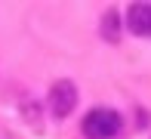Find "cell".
Instances as JSON below:
<instances>
[{"instance_id": "1", "label": "cell", "mask_w": 151, "mask_h": 139, "mask_svg": "<svg viewBox=\"0 0 151 139\" xmlns=\"http://www.w3.org/2000/svg\"><path fill=\"white\" fill-rule=\"evenodd\" d=\"M120 127H123L120 114L111 108H93L83 117V136L86 139H111L120 133Z\"/></svg>"}, {"instance_id": "2", "label": "cell", "mask_w": 151, "mask_h": 139, "mask_svg": "<svg viewBox=\"0 0 151 139\" xmlns=\"http://www.w3.org/2000/svg\"><path fill=\"white\" fill-rule=\"evenodd\" d=\"M77 108V87L71 80H56L50 87V111L56 117H68Z\"/></svg>"}, {"instance_id": "3", "label": "cell", "mask_w": 151, "mask_h": 139, "mask_svg": "<svg viewBox=\"0 0 151 139\" xmlns=\"http://www.w3.org/2000/svg\"><path fill=\"white\" fill-rule=\"evenodd\" d=\"M127 28L139 37H151V3H133L127 9Z\"/></svg>"}, {"instance_id": "4", "label": "cell", "mask_w": 151, "mask_h": 139, "mask_svg": "<svg viewBox=\"0 0 151 139\" xmlns=\"http://www.w3.org/2000/svg\"><path fill=\"white\" fill-rule=\"evenodd\" d=\"M102 34H105V40H117V16L114 12L102 19Z\"/></svg>"}]
</instances>
